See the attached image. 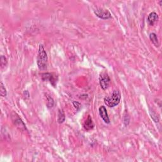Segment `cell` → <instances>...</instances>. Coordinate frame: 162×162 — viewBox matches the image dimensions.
Masks as SVG:
<instances>
[{"mask_svg": "<svg viewBox=\"0 0 162 162\" xmlns=\"http://www.w3.org/2000/svg\"><path fill=\"white\" fill-rule=\"evenodd\" d=\"M94 13L98 17L101 19L106 20L112 18V15L110 12L108 10L103 9V8H96V10H94Z\"/></svg>", "mask_w": 162, "mask_h": 162, "instance_id": "4", "label": "cell"}, {"mask_svg": "<svg viewBox=\"0 0 162 162\" xmlns=\"http://www.w3.org/2000/svg\"><path fill=\"white\" fill-rule=\"evenodd\" d=\"M99 85L103 90H106L108 88L110 84V78L108 74L106 71L102 72L99 77Z\"/></svg>", "mask_w": 162, "mask_h": 162, "instance_id": "3", "label": "cell"}, {"mask_svg": "<svg viewBox=\"0 0 162 162\" xmlns=\"http://www.w3.org/2000/svg\"><path fill=\"white\" fill-rule=\"evenodd\" d=\"M46 99H47V103H46L47 107L48 108H53L54 105V100L53 98L48 95H46Z\"/></svg>", "mask_w": 162, "mask_h": 162, "instance_id": "12", "label": "cell"}, {"mask_svg": "<svg viewBox=\"0 0 162 162\" xmlns=\"http://www.w3.org/2000/svg\"><path fill=\"white\" fill-rule=\"evenodd\" d=\"M94 127H95V124H94L92 121V119L90 115H88L86 121H85V122L84 123V129L88 131L92 130L94 128Z\"/></svg>", "mask_w": 162, "mask_h": 162, "instance_id": "9", "label": "cell"}, {"mask_svg": "<svg viewBox=\"0 0 162 162\" xmlns=\"http://www.w3.org/2000/svg\"><path fill=\"white\" fill-rule=\"evenodd\" d=\"M149 39L152 42V43L156 47L159 46V41L157 37V35L155 33H151L149 34Z\"/></svg>", "mask_w": 162, "mask_h": 162, "instance_id": "11", "label": "cell"}, {"mask_svg": "<svg viewBox=\"0 0 162 162\" xmlns=\"http://www.w3.org/2000/svg\"><path fill=\"white\" fill-rule=\"evenodd\" d=\"M73 105L74 106V107L76 108L77 110H79L81 108V104L77 101H74L73 102Z\"/></svg>", "mask_w": 162, "mask_h": 162, "instance_id": "15", "label": "cell"}, {"mask_svg": "<svg viewBox=\"0 0 162 162\" xmlns=\"http://www.w3.org/2000/svg\"><path fill=\"white\" fill-rule=\"evenodd\" d=\"M158 20V16L156 12H151L148 16L147 22L150 26H153Z\"/></svg>", "mask_w": 162, "mask_h": 162, "instance_id": "8", "label": "cell"}, {"mask_svg": "<svg viewBox=\"0 0 162 162\" xmlns=\"http://www.w3.org/2000/svg\"><path fill=\"white\" fill-rule=\"evenodd\" d=\"M12 120L14 124L21 131H26V126H25L22 119L19 117V116L16 113H13L12 115Z\"/></svg>", "mask_w": 162, "mask_h": 162, "instance_id": "6", "label": "cell"}, {"mask_svg": "<svg viewBox=\"0 0 162 162\" xmlns=\"http://www.w3.org/2000/svg\"><path fill=\"white\" fill-rule=\"evenodd\" d=\"M121 99V94L118 90H114L112 95L110 96H106L104 98L105 105L110 107L113 108L118 105Z\"/></svg>", "mask_w": 162, "mask_h": 162, "instance_id": "2", "label": "cell"}, {"mask_svg": "<svg viewBox=\"0 0 162 162\" xmlns=\"http://www.w3.org/2000/svg\"><path fill=\"white\" fill-rule=\"evenodd\" d=\"M0 62H1L2 68H3L4 67H5L7 65V59L4 55H2L1 61H0Z\"/></svg>", "mask_w": 162, "mask_h": 162, "instance_id": "14", "label": "cell"}, {"mask_svg": "<svg viewBox=\"0 0 162 162\" xmlns=\"http://www.w3.org/2000/svg\"><path fill=\"white\" fill-rule=\"evenodd\" d=\"M48 58L47 53L42 45H39L37 56V64L39 70H45L47 69Z\"/></svg>", "mask_w": 162, "mask_h": 162, "instance_id": "1", "label": "cell"}, {"mask_svg": "<svg viewBox=\"0 0 162 162\" xmlns=\"http://www.w3.org/2000/svg\"><path fill=\"white\" fill-rule=\"evenodd\" d=\"M99 115L101 117V118L103 119V121L106 124H109L110 123V118L108 117L107 110H106V108H105V106H101L99 108Z\"/></svg>", "mask_w": 162, "mask_h": 162, "instance_id": "7", "label": "cell"}, {"mask_svg": "<svg viewBox=\"0 0 162 162\" xmlns=\"http://www.w3.org/2000/svg\"><path fill=\"white\" fill-rule=\"evenodd\" d=\"M41 75L42 81H49L53 87H56V82L58 81V77L56 75L51 73H44L42 74Z\"/></svg>", "mask_w": 162, "mask_h": 162, "instance_id": "5", "label": "cell"}, {"mask_svg": "<svg viewBox=\"0 0 162 162\" xmlns=\"http://www.w3.org/2000/svg\"><path fill=\"white\" fill-rule=\"evenodd\" d=\"M0 95L3 97H6L7 95L6 89L2 82L0 83Z\"/></svg>", "mask_w": 162, "mask_h": 162, "instance_id": "13", "label": "cell"}, {"mask_svg": "<svg viewBox=\"0 0 162 162\" xmlns=\"http://www.w3.org/2000/svg\"><path fill=\"white\" fill-rule=\"evenodd\" d=\"M65 121V115L63 110L59 109L58 113V122L59 124H62Z\"/></svg>", "mask_w": 162, "mask_h": 162, "instance_id": "10", "label": "cell"}]
</instances>
